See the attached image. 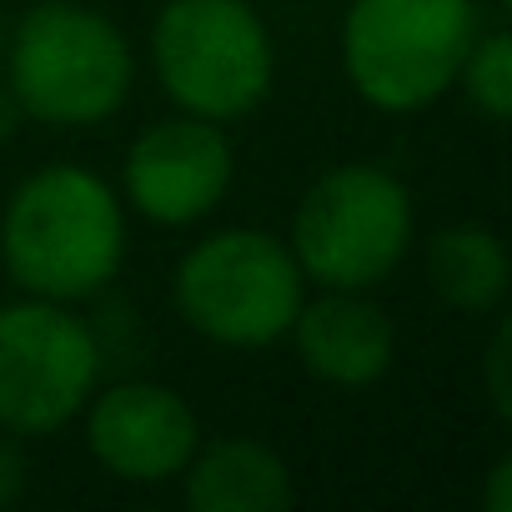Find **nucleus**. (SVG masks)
I'll use <instances>...</instances> for the list:
<instances>
[{
    "instance_id": "f257e3e1",
    "label": "nucleus",
    "mask_w": 512,
    "mask_h": 512,
    "mask_svg": "<svg viewBox=\"0 0 512 512\" xmlns=\"http://www.w3.org/2000/svg\"><path fill=\"white\" fill-rule=\"evenodd\" d=\"M0 262L26 297L86 302L126 262V201L91 166H41L0 211Z\"/></svg>"
},
{
    "instance_id": "f03ea898",
    "label": "nucleus",
    "mask_w": 512,
    "mask_h": 512,
    "mask_svg": "<svg viewBox=\"0 0 512 512\" xmlns=\"http://www.w3.org/2000/svg\"><path fill=\"white\" fill-rule=\"evenodd\" d=\"M6 86L41 126H101L136 81L121 26L76 0H41L6 31Z\"/></svg>"
},
{
    "instance_id": "7ed1b4c3",
    "label": "nucleus",
    "mask_w": 512,
    "mask_h": 512,
    "mask_svg": "<svg viewBox=\"0 0 512 512\" xmlns=\"http://www.w3.org/2000/svg\"><path fill=\"white\" fill-rule=\"evenodd\" d=\"M171 297L196 337L231 352H256L292 332L307 302V277L282 236L231 226L201 236L181 256Z\"/></svg>"
},
{
    "instance_id": "20e7f679",
    "label": "nucleus",
    "mask_w": 512,
    "mask_h": 512,
    "mask_svg": "<svg viewBox=\"0 0 512 512\" xmlns=\"http://www.w3.org/2000/svg\"><path fill=\"white\" fill-rule=\"evenodd\" d=\"M151 66L176 111L226 126L272 96L277 46L251 0H166L151 26Z\"/></svg>"
},
{
    "instance_id": "39448f33",
    "label": "nucleus",
    "mask_w": 512,
    "mask_h": 512,
    "mask_svg": "<svg viewBox=\"0 0 512 512\" xmlns=\"http://www.w3.org/2000/svg\"><path fill=\"white\" fill-rule=\"evenodd\" d=\"M477 31L472 0H352L342 16V71L367 106L407 116L457 86Z\"/></svg>"
},
{
    "instance_id": "423d86ee",
    "label": "nucleus",
    "mask_w": 512,
    "mask_h": 512,
    "mask_svg": "<svg viewBox=\"0 0 512 512\" xmlns=\"http://www.w3.org/2000/svg\"><path fill=\"white\" fill-rule=\"evenodd\" d=\"M417 211L407 186L367 161L332 166L307 186L292 211V256L307 282L337 292H367L387 282L412 246Z\"/></svg>"
},
{
    "instance_id": "0eeeda50",
    "label": "nucleus",
    "mask_w": 512,
    "mask_h": 512,
    "mask_svg": "<svg viewBox=\"0 0 512 512\" xmlns=\"http://www.w3.org/2000/svg\"><path fill=\"white\" fill-rule=\"evenodd\" d=\"M101 387V342L66 302L0 307V432L51 437Z\"/></svg>"
},
{
    "instance_id": "6e6552de",
    "label": "nucleus",
    "mask_w": 512,
    "mask_h": 512,
    "mask_svg": "<svg viewBox=\"0 0 512 512\" xmlns=\"http://www.w3.org/2000/svg\"><path fill=\"white\" fill-rule=\"evenodd\" d=\"M236 181V156L221 121L166 116L146 126L121 166V201L156 226H196Z\"/></svg>"
},
{
    "instance_id": "1a4fd4ad",
    "label": "nucleus",
    "mask_w": 512,
    "mask_h": 512,
    "mask_svg": "<svg viewBox=\"0 0 512 512\" xmlns=\"http://www.w3.org/2000/svg\"><path fill=\"white\" fill-rule=\"evenodd\" d=\"M86 412V447L116 482H171L191 462L201 442V422L191 402L161 382H116L96 387Z\"/></svg>"
},
{
    "instance_id": "9d476101",
    "label": "nucleus",
    "mask_w": 512,
    "mask_h": 512,
    "mask_svg": "<svg viewBox=\"0 0 512 512\" xmlns=\"http://www.w3.org/2000/svg\"><path fill=\"white\" fill-rule=\"evenodd\" d=\"M287 337L297 347V362L312 377L347 387V392L382 382L397 357L392 317L372 297L337 292V287H322V297H307Z\"/></svg>"
},
{
    "instance_id": "9b49d317",
    "label": "nucleus",
    "mask_w": 512,
    "mask_h": 512,
    "mask_svg": "<svg viewBox=\"0 0 512 512\" xmlns=\"http://www.w3.org/2000/svg\"><path fill=\"white\" fill-rule=\"evenodd\" d=\"M186 477V507L196 512H282L292 507V467L256 437L196 442Z\"/></svg>"
},
{
    "instance_id": "f8f14e48",
    "label": "nucleus",
    "mask_w": 512,
    "mask_h": 512,
    "mask_svg": "<svg viewBox=\"0 0 512 512\" xmlns=\"http://www.w3.org/2000/svg\"><path fill=\"white\" fill-rule=\"evenodd\" d=\"M427 287L452 307V312H497L507 287H512V256L497 231L477 221L442 226L427 241Z\"/></svg>"
},
{
    "instance_id": "ddd939ff",
    "label": "nucleus",
    "mask_w": 512,
    "mask_h": 512,
    "mask_svg": "<svg viewBox=\"0 0 512 512\" xmlns=\"http://www.w3.org/2000/svg\"><path fill=\"white\" fill-rule=\"evenodd\" d=\"M457 86L487 121H507L512 111V41L507 31H477L472 51L462 56Z\"/></svg>"
},
{
    "instance_id": "4468645a",
    "label": "nucleus",
    "mask_w": 512,
    "mask_h": 512,
    "mask_svg": "<svg viewBox=\"0 0 512 512\" xmlns=\"http://www.w3.org/2000/svg\"><path fill=\"white\" fill-rule=\"evenodd\" d=\"M507 362H512V327L497 322V332L487 342V397H492L497 417H512V372H507Z\"/></svg>"
},
{
    "instance_id": "2eb2a0df",
    "label": "nucleus",
    "mask_w": 512,
    "mask_h": 512,
    "mask_svg": "<svg viewBox=\"0 0 512 512\" xmlns=\"http://www.w3.org/2000/svg\"><path fill=\"white\" fill-rule=\"evenodd\" d=\"M21 492H26V452L11 432H0V507L21 502Z\"/></svg>"
},
{
    "instance_id": "dca6fc26",
    "label": "nucleus",
    "mask_w": 512,
    "mask_h": 512,
    "mask_svg": "<svg viewBox=\"0 0 512 512\" xmlns=\"http://www.w3.org/2000/svg\"><path fill=\"white\" fill-rule=\"evenodd\" d=\"M487 512H512V457L502 452L487 477Z\"/></svg>"
},
{
    "instance_id": "f3484780",
    "label": "nucleus",
    "mask_w": 512,
    "mask_h": 512,
    "mask_svg": "<svg viewBox=\"0 0 512 512\" xmlns=\"http://www.w3.org/2000/svg\"><path fill=\"white\" fill-rule=\"evenodd\" d=\"M26 121V111H21V101L11 96V86H0V141H6L16 126Z\"/></svg>"
},
{
    "instance_id": "a211bd4d",
    "label": "nucleus",
    "mask_w": 512,
    "mask_h": 512,
    "mask_svg": "<svg viewBox=\"0 0 512 512\" xmlns=\"http://www.w3.org/2000/svg\"><path fill=\"white\" fill-rule=\"evenodd\" d=\"M0 46H6V21H0Z\"/></svg>"
}]
</instances>
